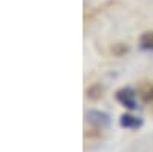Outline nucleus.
Returning <instances> with one entry per match:
<instances>
[{
    "label": "nucleus",
    "instance_id": "obj_1",
    "mask_svg": "<svg viewBox=\"0 0 153 152\" xmlns=\"http://www.w3.org/2000/svg\"><path fill=\"white\" fill-rule=\"evenodd\" d=\"M117 97L118 103L123 105L126 109L129 111H136L138 109V101H136V91L130 86H124V88H120L115 94Z\"/></svg>",
    "mask_w": 153,
    "mask_h": 152
},
{
    "label": "nucleus",
    "instance_id": "obj_2",
    "mask_svg": "<svg viewBox=\"0 0 153 152\" xmlns=\"http://www.w3.org/2000/svg\"><path fill=\"white\" fill-rule=\"evenodd\" d=\"M86 121L94 126L95 129H106L110 126L112 123V118L107 112H103V111H97V109H91L86 112Z\"/></svg>",
    "mask_w": 153,
    "mask_h": 152
},
{
    "label": "nucleus",
    "instance_id": "obj_3",
    "mask_svg": "<svg viewBox=\"0 0 153 152\" xmlns=\"http://www.w3.org/2000/svg\"><path fill=\"white\" fill-rule=\"evenodd\" d=\"M120 124L124 129H139L144 124V120L141 117L132 115V114H123L120 117Z\"/></svg>",
    "mask_w": 153,
    "mask_h": 152
},
{
    "label": "nucleus",
    "instance_id": "obj_4",
    "mask_svg": "<svg viewBox=\"0 0 153 152\" xmlns=\"http://www.w3.org/2000/svg\"><path fill=\"white\" fill-rule=\"evenodd\" d=\"M139 48L143 51H153V31H147L139 37Z\"/></svg>",
    "mask_w": 153,
    "mask_h": 152
},
{
    "label": "nucleus",
    "instance_id": "obj_5",
    "mask_svg": "<svg viewBox=\"0 0 153 152\" xmlns=\"http://www.w3.org/2000/svg\"><path fill=\"white\" fill-rule=\"evenodd\" d=\"M86 94H87V97L91 100H98V98L103 97V86L101 85H94V86H91L86 91Z\"/></svg>",
    "mask_w": 153,
    "mask_h": 152
},
{
    "label": "nucleus",
    "instance_id": "obj_6",
    "mask_svg": "<svg viewBox=\"0 0 153 152\" xmlns=\"http://www.w3.org/2000/svg\"><path fill=\"white\" fill-rule=\"evenodd\" d=\"M141 98L146 101V103H152L153 101V85L146 86L144 89L141 91Z\"/></svg>",
    "mask_w": 153,
    "mask_h": 152
},
{
    "label": "nucleus",
    "instance_id": "obj_7",
    "mask_svg": "<svg viewBox=\"0 0 153 152\" xmlns=\"http://www.w3.org/2000/svg\"><path fill=\"white\" fill-rule=\"evenodd\" d=\"M127 51H129V46L124 45V43H117V45H113V48H112V52L115 55H123V54L127 52Z\"/></svg>",
    "mask_w": 153,
    "mask_h": 152
}]
</instances>
